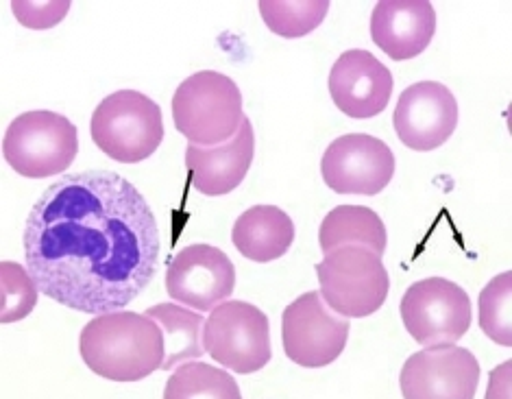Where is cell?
Wrapping results in <instances>:
<instances>
[{
	"label": "cell",
	"mask_w": 512,
	"mask_h": 399,
	"mask_svg": "<svg viewBox=\"0 0 512 399\" xmlns=\"http://www.w3.org/2000/svg\"><path fill=\"white\" fill-rule=\"evenodd\" d=\"M40 293L70 310H123L153 282L160 229L142 192L112 171L70 173L33 203L22 236Z\"/></svg>",
	"instance_id": "6da1fadb"
},
{
	"label": "cell",
	"mask_w": 512,
	"mask_h": 399,
	"mask_svg": "<svg viewBox=\"0 0 512 399\" xmlns=\"http://www.w3.org/2000/svg\"><path fill=\"white\" fill-rule=\"evenodd\" d=\"M79 352L96 376L140 382L164 365V332L149 314L131 310L96 314L81 330Z\"/></svg>",
	"instance_id": "7a4b0ae2"
},
{
	"label": "cell",
	"mask_w": 512,
	"mask_h": 399,
	"mask_svg": "<svg viewBox=\"0 0 512 399\" xmlns=\"http://www.w3.org/2000/svg\"><path fill=\"white\" fill-rule=\"evenodd\" d=\"M173 118L181 136L197 147H218L236 136L242 114L240 88L223 72L201 70L179 83Z\"/></svg>",
	"instance_id": "3957f363"
},
{
	"label": "cell",
	"mask_w": 512,
	"mask_h": 399,
	"mask_svg": "<svg viewBox=\"0 0 512 399\" xmlns=\"http://www.w3.org/2000/svg\"><path fill=\"white\" fill-rule=\"evenodd\" d=\"M92 140L107 157L120 164H138L160 149L164 140L162 110L136 90H118L96 105Z\"/></svg>",
	"instance_id": "277c9868"
},
{
	"label": "cell",
	"mask_w": 512,
	"mask_h": 399,
	"mask_svg": "<svg viewBox=\"0 0 512 399\" xmlns=\"http://www.w3.org/2000/svg\"><path fill=\"white\" fill-rule=\"evenodd\" d=\"M325 304L340 317H371L388 297V271L380 253L362 245H345L325 253L316 264Z\"/></svg>",
	"instance_id": "5b68a950"
},
{
	"label": "cell",
	"mask_w": 512,
	"mask_h": 399,
	"mask_svg": "<svg viewBox=\"0 0 512 399\" xmlns=\"http://www.w3.org/2000/svg\"><path fill=\"white\" fill-rule=\"evenodd\" d=\"M79 153L77 127L62 114H20L5 131L3 157L22 177L46 179L64 173Z\"/></svg>",
	"instance_id": "8992f818"
},
{
	"label": "cell",
	"mask_w": 512,
	"mask_h": 399,
	"mask_svg": "<svg viewBox=\"0 0 512 399\" xmlns=\"http://www.w3.org/2000/svg\"><path fill=\"white\" fill-rule=\"evenodd\" d=\"M203 349L234 373H255L273 358L268 317L249 301H223L203 323Z\"/></svg>",
	"instance_id": "52a82bcc"
},
{
	"label": "cell",
	"mask_w": 512,
	"mask_h": 399,
	"mask_svg": "<svg viewBox=\"0 0 512 399\" xmlns=\"http://www.w3.org/2000/svg\"><path fill=\"white\" fill-rule=\"evenodd\" d=\"M349 330V319L340 317L325 304L321 290H310L284 310V352L299 367H327L345 352Z\"/></svg>",
	"instance_id": "ba28073f"
},
{
	"label": "cell",
	"mask_w": 512,
	"mask_h": 399,
	"mask_svg": "<svg viewBox=\"0 0 512 399\" xmlns=\"http://www.w3.org/2000/svg\"><path fill=\"white\" fill-rule=\"evenodd\" d=\"M401 321L423 347L456 343L471 328L467 290L445 277L414 282L401 299Z\"/></svg>",
	"instance_id": "9c48e42d"
},
{
	"label": "cell",
	"mask_w": 512,
	"mask_h": 399,
	"mask_svg": "<svg viewBox=\"0 0 512 399\" xmlns=\"http://www.w3.org/2000/svg\"><path fill=\"white\" fill-rule=\"evenodd\" d=\"M395 155L388 144L369 133H347L323 153L321 173L338 195L375 197L395 175Z\"/></svg>",
	"instance_id": "30bf717a"
},
{
	"label": "cell",
	"mask_w": 512,
	"mask_h": 399,
	"mask_svg": "<svg viewBox=\"0 0 512 399\" xmlns=\"http://www.w3.org/2000/svg\"><path fill=\"white\" fill-rule=\"evenodd\" d=\"M478 382V358L456 343L412 354L399 378L406 399H473Z\"/></svg>",
	"instance_id": "8fae6325"
},
{
	"label": "cell",
	"mask_w": 512,
	"mask_h": 399,
	"mask_svg": "<svg viewBox=\"0 0 512 399\" xmlns=\"http://www.w3.org/2000/svg\"><path fill=\"white\" fill-rule=\"evenodd\" d=\"M236 290V266L212 245H190L168 264L166 293L181 306L210 312Z\"/></svg>",
	"instance_id": "7c38bea8"
},
{
	"label": "cell",
	"mask_w": 512,
	"mask_h": 399,
	"mask_svg": "<svg viewBox=\"0 0 512 399\" xmlns=\"http://www.w3.org/2000/svg\"><path fill=\"white\" fill-rule=\"evenodd\" d=\"M393 125L408 149L428 153L454 136L458 127V101L438 81H421L401 92Z\"/></svg>",
	"instance_id": "4fadbf2b"
},
{
	"label": "cell",
	"mask_w": 512,
	"mask_h": 399,
	"mask_svg": "<svg viewBox=\"0 0 512 399\" xmlns=\"http://www.w3.org/2000/svg\"><path fill=\"white\" fill-rule=\"evenodd\" d=\"M327 86L340 112L364 120L386 110L395 81L393 72L373 53L351 48L336 59Z\"/></svg>",
	"instance_id": "5bb4252c"
},
{
	"label": "cell",
	"mask_w": 512,
	"mask_h": 399,
	"mask_svg": "<svg viewBox=\"0 0 512 399\" xmlns=\"http://www.w3.org/2000/svg\"><path fill=\"white\" fill-rule=\"evenodd\" d=\"M255 155V131L245 116L236 136L218 147L186 149V168L194 190L207 197H223L234 192L245 181Z\"/></svg>",
	"instance_id": "9a60e30c"
},
{
	"label": "cell",
	"mask_w": 512,
	"mask_h": 399,
	"mask_svg": "<svg viewBox=\"0 0 512 399\" xmlns=\"http://www.w3.org/2000/svg\"><path fill=\"white\" fill-rule=\"evenodd\" d=\"M436 33V9L428 0H382L371 14V38L395 62L421 55Z\"/></svg>",
	"instance_id": "2e32d148"
},
{
	"label": "cell",
	"mask_w": 512,
	"mask_h": 399,
	"mask_svg": "<svg viewBox=\"0 0 512 399\" xmlns=\"http://www.w3.org/2000/svg\"><path fill=\"white\" fill-rule=\"evenodd\" d=\"M234 247L253 262H273L295 243V223L275 205H255L240 214L231 232Z\"/></svg>",
	"instance_id": "e0dca14e"
},
{
	"label": "cell",
	"mask_w": 512,
	"mask_h": 399,
	"mask_svg": "<svg viewBox=\"0 0 512 399\" xmlns=\"http://www.w3.org/2000/svg\"><path fill=\"white\" fill-rule=\"evenodd\" d=\"M319 245L323 253L345 245H362L382 256L388 245L386 225L380 214L364 205H338L321 223Z\"/></svg>",
	"instance_id": "ac0fdd59"
},
{
	"label": "cell",
	"mask_w": 512,
	"mask_h": 399,
	"mask_svg": "<svg viewBox=\"0 0 512 399\" xmlns=\"http://www.w3.org/2000/svg\"><path fill=\"white\" fill-rule=\"evenodd\" d=\"M144 314L157 321L164 332V371L179 367L181 362L192 358H201L203 349V323L205 319L199 312H192L184 306L175 304H157L146 308Z\"/></svg>",
	"instance_id": "d6986e66"
},
{
	"label": "cell",
	"mask_w": 512,
	"mask_h": 399,
	"mask_svg": "<svg viewBox=\"0 0 512 399\" xmlns=\"http://www.w3.org/2000/svg\"><path fill=\"white\" fill-rule=\"evenodd\" d=\"M194 397H214V399H242V393L234 376L227 371L205 365V362H181L175 373L168 378L164 399H194Z\"/></svg>",
	"instance_id": "ffe728a7"
},
{
	"label": "cell",
	"mask_w": 512,
	"mask_h": 399,
	"mask_svg": "<svg viewBox=\"0 0 512 399\" xmlns=\"http://www.w3.org/2000/svg\"><path fill=\"white\" fill-rule=\"evenodd\" d=\"M258 7L268 31L295 40L321 27L329 0H260Z\"/></svg>",
	"instance_id": "44dd1931"
},
{
	"label": "cell",
	"mask_w": 512,
	"mask_h": 399,
	"mask_svg": "<svg viewBox=\"0 0 512 399\" xmlns=\"http://www.w3.org/2000/svg\"><path fill=\"white\" fill-rule=\"evenodd\" d=\"M480 328L493 343L512 347V273L504 271L480 293Z\"/></svg>",
	"instance_id": "7402d4cb"
},
{
	"label": "cell",
	"mask_w": 512,
	"mask_h": 399,
	"mask_svg": "<svg viewBox=\"0 0 512 399\" xmlns=\"http://www.w3.org/2000/svg\"><path fill=\"white\" fill-rule=\"evenodd\" d=\"M0 280H3V288H0V321L9 325L29 317L33 308L38 306L40 293L29 269L16 262H3L0 264Z\"/></svg>",
	"instance_id": "603a6c76"
},
{
	"label": "cell",
	"mask_w": 512,
	"mask_h": 399,
	"mask_svg": "<svg viewBox=\"0 0 512 399\" xmlns=\"http://www.w3.org/2000/svg\"><path fill=\"white\" fill-rule=\"evenodd\" d=\"M11 9H14V16L22 27L35 29V31H44V29H53L62 22L68 11H70V0H55V3H35V0H14L11 3Z\"/></svg>",
	"instance_id": "cb8c5ba5"
}]
</instances>
